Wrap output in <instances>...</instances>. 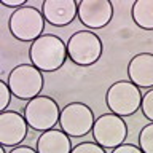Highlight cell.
<instances>
[{
    "mask_svg": "<svg viewBox=\"0 0 153 153\" xmlns=\"http://www.w3.org/2000/svg\"><path fill=\"white\" fill-rule=\"evenodd\" d=\"M113 18L110 0H81L78 2V19L88 30L104 29Z\"/></svg>",
    "mask_w": 153,
    "mask_h": 153,
    "instance_id": "obj_9",
    "label": "cell"
},
{
    "mask_svg": "<svg viewBox=\"0 0 153 153\" xmlns=\"http://www.w3.org/2000/svg\"><path fill=\"white\" fill-rule=\"evenodd\" d=\"M24 118L29 124V128L35 131L45 132L59 123L61 108L57 102L50 96H38V97L29 100L24 107Z\"/></svg>",
    "mask_w": 153,
    "mask_h": 153,
    "instance_id": "obj_6",
    "label": "cell"
},
{
    "mask_svg": "<svg viewBox=\"0 0 153 153\" xmlns=\"http://www.w3.org/2000/svg\"><path fill=\"white\" fill-rule=\"evenodd\" d=\"M72 148L70 137L62 129H50L38 136L35 150L38 153H70Z\"/></svg>",
    "mask_w": 153,
    "mask_h": 153,
    "instance_id": "obj_13",
    "label": "cell"
},
{
    "mask_svg": "<svg viewBox=\"0 0 153 153\" xmlns=\"http://www.w3.org/2000/svg\"><path fill=\"white\" fill-rule=\"evenodd\" d=\"M29 124L24 115L14 110L0 112V143L3 147H19L27 137Z\"/></svg>",
    "mask_w": 153,
    "mask_h": 153,
    "instance_id": "obj_10",
    "label": "cell"
},
{
    "mask_svg": "<svg viewBox=\"0 0 153 153\" xmlns=\"http://www.w3.org/2000/svg\"><path fill=\"white\" fill-rule=\"evenodd\" d=\"M10 153H38L37 150H33L32 147H27V145H19V147H14L11 148Z\"/></svg>",
    "mask_w": 153,
    "mask_h": 153,
    "instance_id": "obj_21",
    "label": "cell"
},
{
    "mask_svg": "<svg viewBox=\"0 0 153 153\" xmlns=\"http://www.w3.org/2000/svg\"><path fill=\"white\" fill-rule=\"evenodd\" d=\"M42 13L48 24L54 27H65L78 16V3L75 0H45Z\"/></svg>",
    "mask_w": 153,
    "mask_h": 153,
    "instance_id": "obj_11",
    "label": "cell"
},
{
    "mask_svg": "<svg viewBox=\"0 0 153 153\" xmlns=\"http://www.w3.org/2000/svg\"><path fill=\"white\" fill-rule=\"evenodd\" d=\"M0 3H2L3 7L13 8V11H14V10H18V8H21V7H24V5H26V2H24V0H13V2H10V0H2Z\"/></svg>",
    "mask_w": 153,
    "mask_h": 153,
    "instance_id": "obj_20",
    "label": "cell"
},
{
    "mask_svg": "<svg viewBox=\"0 0 153 153\" xmlns=\"http://www.w3.org/2000/svg\"><path fill=\"white\" fill-rule=\"evenodd\" d=\"M104 43L93 30H78L67 40V54L74 64L80 67L94 65L100 59Z\"/></svg>",
    "mask_w": 153,
    "mask_h": 153,
    "instance_id": "obj_4",
    "label": "cell"
},
{
    "mask_svg": "<svg viewBox=\"0 0 153 153\" xmlns=\"http://www.w3.org/2000/svg\"><path fill=\"white\" fill-rule=\"evenodd\" d=\"M112 153H143L142 150H140V147L139 145H134V143H121L120 147H117V148H113L112 150Z\"/></svg>",
    "mask_w": 153,
    "mask_h": 153,
    "instance_id": "obj_19",
    "label": "cell"
},
{
    "mask_svg": "<svg viewBox=\"0 0 153 153\" xmlns=\"http://www.w3.org/2000/svg\"><path fill=\"white\" fill-rule=\"evenodd\" d=\"M142 93L140 88H137L132 81L120 80L110 85V88L105 93V104L110 110V113H115L118 117H131L140 108L142 105Z\"/></svg>",
    "mask_w": 153,
    "mask_h": 153,
    "instance_id": "obj_2",
    "label": "cell"
},
{
    "mask_svg": "<svg viewBox=\"0 0 153 153\" xmlns=\"http://www.w3.org/2000/svg\"><path fill=\"white\" fill-rule=\"evenodd\" d=\"M93 139L104 148H117L124 143L128 137V124L126 121L115 113H104L96 118L93 126Z\"/></svg>",
    "mask_w": 153,
    "mask_h": 153,
    "instance_id": "obj_8",
    "label": "cell"
},
{
    "mask_svg": "<svg viewBox=\"0 0 153 153\" xmlns=\"http://www.w3.org/2000/svg\"><path fill=\"white\" fill-rule=\"evenodd\" d=\"M0 153H7V152H5V147H3V145L0 147Z\"/></svg>",
    "mask_w": 153,
    "mask_h": 153,
    "instance_id": "obj_22",
    "label": "cell"
},
{
    "mask_svg": "<svg viewBox=\"0 0 153 153\" xmlns=\"http://www.w3.org/2000/svg\"><path fill=\"white\" fill-rule=\"evenodd\" d=\"M139 147L143 153H153V123H148L139 132Z\"/></svg>",
    "mask_w": 153,
    "mask_h": 153,
    "instance_id": "obj_15",
    "label": "cell"
},
{
    "mask_svg": "<svg viewBox=\"0 0 153 153\" xmlns=\"http://www.w3.org/2000/svg\"><path fill=\"white\" fill-rule=\"evenodd\" d=\"M7 83L11 94L21 100H32L43 89V75L32 64H19L8 74Z\"/></svg>",
    "mask_w": 153,
    "mask_h": 153,
    "instance_id": "obj_5",
    "label": "cell"
},
{
    "mask_svg": "<svg viewBox=\"0 0 153 153\" xmlns=\"http://www.w3.org/2000/svg\"><path fill=\"white\" fill-rule=\"evenodd\" d=\"M70 153H107L104 147H100L96 142H81L72 148Z\"/></svg>",
    "mask_w": 153,
    "mask_h": 153,
    "instance_id": "obj_17",
    "label": "cell"
},
{
    "mask_svg": "<svg viewBox=\"0 0 153 153\" xmlns=\"http://www.w3.org/2000/svg\"><path fill=\"white\" fill-rule=\"evenodd\" d=\"M67 43H64L57 35L43 33L29 48V59L40 72H56L65 64Z\"/></svg>",
    "mask_w": 153,
    "mask_h": 153,
    "instance_id": "obj_1",
    "label": "cell"
},
{
    "mask_svg": "<svg viewBox=\"0 0 153 153\" xmlns=\"http://www.w3.org/2000/svg\"><path fill=\"white\" fill-rule=\"evenodd\" d=\"M94 112L83 102H70L61 110L59 126L69 137H83L93 131Z\"/></svg>",
    "mask_w": 153,
    "mask_h": 153,
    "instance_id": "obj_7",
    "label": "cell"
},
{
    "mask_svg": "<svg viewBox=\"0 0 153 153\" xmlns=\"http://www.w3.org/2000/svg\"><path fill=\"white\" fill-rule=\"evenodd\" d=\"M45 22L46 21L43 18L42 10L30 5H24L10 14L8 29L16 40L33 43L38 37L43 35Z\"/></svg>",
    "mask_w": 153,
    "mask_h": 153,
    "instance_id": "obj_3",
    "label": "cell"
},
{
    "mask_svg": "<svg viewBox=\"0 0 153 153\" xmlns=\"http://www.w3.org/2000/svg\"><path fill=\"white\" fill-rule=\"evenodd\" d=\"M0 94H2V99H0V110L5 112L7 107L10 105L11 102V89H10V86L7 83V80H2L0 81Z\"/></svg>",
    "mask_w": 153,
    "mask_h": 153,
    "instance_id": "obj_18",
    "label": "cell"
},
{
    "mask_svg": "<svg viewBox=\"0 0 153 153\" xmlns=\"http://www.w3.org/2000/svg\"><path fill=\"white\" fill-rule=\"evenodd\" d=\"M128 76L137 88H153V53H137L128 64Z\"/></svg>",
    "mask_w": 153,
    "mask_h": 153,
    "instance_id": "obj_12",
    "label": "cell"
},
{
    "mask_svg": "<svg viewBox=\"0 0 153 153\" xmlns=\"http://www.w3.org/2000/svg\"><path fill=\"white\" fill-rule=\"evenodd\" d=\"M134 24L143 30H153V0H136L131 8Z\"/></svg>",
    "mask_w": 153,
    "mask_h": 153,
    "instance_id": "obj_14",
    "label": "cell"
},
{
    "mask_svg": "<svg viewBox=\"0 0 153 153\" xmlns=\"http://www.w3.org/2000/svg\"><path fill=\"white\" fill-rule=\"evenodd\" d=\"M142 113L150 123H153V88L148 89L142 97Z\"/></svg>",
    "mask_w": 153,
    "mask_h": 153,
    "instance_id": "obj_16",
    "label": "cell"
}]
</instances>
